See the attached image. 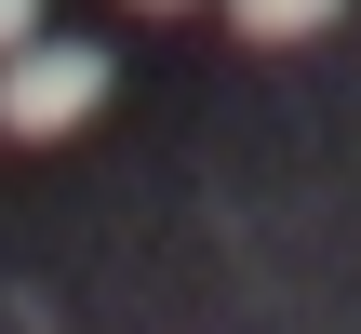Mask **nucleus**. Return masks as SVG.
Listing matches in <instances>:
<instances>
[{
	"instance_id": "nucleus-1",
	"label": "nucleus",
	"mask_w": 361,
	"mask_h": 334,
	"mask_svg": "<svg viewBox=\"0 0 361 334\" xmlns=\"http://www.w3.org/2000/svg\"><path fill=\"white\" fill-rule=\"evenodd\" d=\"M107 107V54L94 40H27V54H0V134L13 147H54V134H80Z\"/></svg>"
},
{
	"instance_id": "nucleus-2",
	"label": "nucleus",
	"mask_w": 361,
	"mask_h": 334,
	"mask_svg": "<svg viewBox=\"0 0 361 334\" xmlns=\"http://www.w3.org/2000/svg\"><path fill=\"white\" fill-rule=\"evenodd\" d=\"M335 13H348V0H228V27H241V40H322Z\"/></svg>"
},
{
	"instance_id": "nucleus-3",
	"label": "nucleus",
	"mask_w": 361,
	"mask_h": 334,
	"mask_svg": "<svg viewBox=\"0 0 361 334\" xmlns=\"http://www.w3.org/2000/svg\"><path fill=\"white\" fill-rule=\"evenodd\" d=\"M40 40V0H0V54H27Z\"/></svg>"
},
{
	"instance_id": "nucleus-4",
	"label": "nucleus",
	"mask_w": 361,
	"mask_h": 334,
	"mask_svg": "<svg viewBox=\"0 0 361 334\" xmlns=\"http://www.w3.org/2000/svg\"><path fill=\"white\" fill-rule=\"evenodd\" d=\"M134 13H188V0H134Z\"/></svg>"
}]
</instances>
